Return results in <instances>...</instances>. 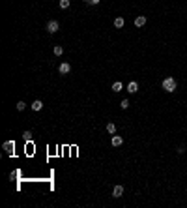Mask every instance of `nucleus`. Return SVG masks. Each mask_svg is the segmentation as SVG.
<instances>
[{
	"instance_id": "7",
	"label": "nucleus",
	"mask_w": 187,
	"mask_h": 208,
	"mask_svg": "<svg viewBox=\"0 0 187 208\" xmlns=\"http://www.w3.org/2000/svg\"><path fill=\"white\" fill-rule=\"evenodd\" d=\"M127 92H129V94H137V92H139V83H137V81H129Z\"/></svg>"
},
{
	"instance_id": "13",
	"label": "nucleus",
	"mask_w": 187,
	"mask_h": 208,
	"mask_svg": "<svg viewBox=\"0 0 187 208\" xmlns=\"http://www.w3.org/2000/svg\"><path fill=\"white\" fill-rule=\"evenodd\" d=\"M124 23H125L124 17H116V19H114V26H116V28H122V26H124Z\"/></svg>"
},
{
	"instance_id": "15",
	"label": "nucleus",
	"mask_w": 187,
	"mask_h": 208,
	"mask_svg": "<svg viewBox=\"0 0 187 208\" xmlns=\"http://www.w3.org/2000/svg\"><path fill=\"white\" fill-rule=\"evenodd\" d=\"M25 109H26L25 101H17V111H25Z\"/></svg>"
},
{
	"instance_id": "10",
	"label": "nucleus",
	"mask_w": 187,
	"mask_h": 208,
	"mask_svg": "<svg viewBox=\"0 0 187 208\" xmlns=\"http://www.w3.org/2000/svg\"><path fill=\"white\" fill-rule=\"evenodd\" d=\"M52 53H54V56H62V54H64V47L62 45H54Z\"/></svg>"
},
{
	"instance_id": "8",
	"label": "nucleus",
	"mask_w": 187,
	"mask_h": 208,
	"mask_svg": "<svg viewBox=\"0 0 187 208\" xmlns=\"http://www.w3.org/2000/svg\"><path fill=\"white\" fill-rule=\"evenodd\" d=\"M144 25H146V15H139V17L135 19V26L140 28V26H144Z\"/></svg>"
},
{
	"instance_id": "2",
	"label": "nucleus",
	"mask_w": 187,
	"mask_h": 208,
	"mask_svg": "<svg viewBox=\"0 0 187 208\" xmlns=\"http://www.w3.org/2000/svg\"><path fill=\"white\" fill-rule=\"evenodd\" d=\"M58 30H60V23H58L56 19H52V21H49V23H47V32H49V34H56Z\"/></svg>"
},
{
	"instance_id": "17",
	"label": "nucleus",
	"mask_w": 187,
	"mask_h": 208,
	"mask_svg": "<svg viewBox=\"0 0 187 208\" xmlns=\"http://www.w3.org/2000/svg\"><path fill=\"white\" fill-rule=\"evenodd\" d=\"M23 139H25V141H32V131H25V133H23Z\"/></svg>"
},
{
	"instance_id": "12",
	"label": "nucleus",
	"mask_w": 187,
	"mask_h": 208,
	"mask_svg": "<svg viewBox=\"0 0 187 208\" xmlns=\"http://www.w3.org/2000/svg\"><path fill=\"white\" fill-rule=\"evenodd\" d=\"M107 131H109L111 135H114V133H116V124H114V122H109V124H107Z\"/></svg>"
},
{
	"instance_id": "18",
	"label": "nucleus",
	"mask_w": 187,
	"mask_h": 208,
	"mask_svg": "<svg viewBox=\"0 0 187 208\" xmlns=\"http://www.w3.org/2000/svg\"><path fill=\"white\" fill-rule=\"evenodd\" d=\"M84 2H86L88 6H97V4L101 2V0H84Z\"/></svg>"
},
{
	"instance_id": "3",
	"label": "nucleus",
	"mask_w": 187,
	"mask_h": 208,
	"mask_svg": "<svg viewBox=\"0 0 187 208\" xmlns=\"http://www.w3.org/2000/svg\"><path fill=\"white\" fill-rule=\"evenodd\" d=\"M13 148H15V141H6V143L2 145V150L6 152V154L13 156Z\"/></svg>"
},
{
	"instance_id": "14",
	"label": "nucleus",
	"mask_w": 187,
	"mask_h": 208,
	"mask_svg": "<svg viewBox=\"0 0 187 208\" xmlns=\"http://www.w3.org/2000/svg\"><path fill=\"white\" fill-rule=\"evenodd\" d=\"M58 4H60V8H62V9H68V8H69V4H71V0H60Z\"/></svg>"
},
{
	"instance_id": "11",
	"label": "nucleus",
	"mask_w": 187,
	"mask_h": 208,
	"mask_svg": "<svg viewBox=\"0 0 187 208\" xmlns=\"http://www.w3.org/2000/svg\"><path fill=\"white\" fill-rule=\"evenodd\" d=\"M111 88H112L114 92H120V90L124 88V84H122V81H114V83H112V86H111Z\"/></svg>"
},
{
	"instance_id": "4",
	"label": "nucleus",
	"mask_w": 187,
	"mask_h": 208,
	"mask_svg": "<svg viewBox=\"0 0 187 208\" xmlns=\"http://www.w3.org/2000/svg\"><path fill=\"white\" fill-rule=\"evenodd\" d=\"M69 71H71V64H69V62H62L60 68H58V73H60V75H68Z\"/></svg>"
},
{
	"instance_id": "16",
	"label": "nucleus",
	"mask_w": 187,
	"mask_h": 208,
	"mask_svg": "<svg viewBox=\"0 0 187 208\" xmlns=\"http://www.w3.org/2000/svg\"><path fill=\"white\" fill-rule=\"evenodd\" d=\"M129 107V100H122L120 101V109H127Z\"/></svg>"
},
{
	"instance_id": "9",
	"label": "nucleus",
	"mask_w": 187,
	"mask_h": 208,
	"mask_svg": "<svg viewBox=\"0 0 187 208\" xmlns=\"http://www.w3.org/2000/svg\"><path fill=\"white\" fill-rule=\"evenodd\" d=\"M41 109H43V101L41 100H36V101H32V111H41Z\"/></svg>"
},
{
	"instance_id": "19",
	"label": "nucleus",
	"mask_w": 187,
	"mask_h": 208,
	"mask_svg": "<svg viewBox=\"0 0 187 208\" xmlns=\"http://www.w3.org/2000/svg\"><path fill=\"white\" fill-rule=\"evenodd\" d=\"M21 176V171H13L12 174H9V178H19Z\"/></svg>"
},
{
	"instance_id": "5",
	"label": "nucleus",
	"mask_w": 187,
	"mask_h": 208,
	"mask_svg": "<svg viewBox=\"0 0 187 208\" xmlns=\"http://www.w3.org/2000/svg\"><path fill=\"white\" fill-rule=\"evenodd\" d=\"M111 145H112L114 148H116V146H122V145H124V137L114 133V135H112V139H111Z\"/></svg>"
},
{
	"instance_id": "6",
	"label": "nucleus",
	"mask_w": 187,
	"mask_h": 208,
	"mask_svg": "<svg viewBox=\"0 0 187 208\" xmlns=\"http://www.w3.org/2000/svg\"><path fill=\"white\" fill-rule=\"evenodd\" d=\"M124 195V186H114V188H112V197H114V199H120V197H122Z\"/></svg>"
},
{
	"instance_id": "20",
	"label": "nucleus",
	"mask_w": 187,
	"mask_h": 208,
	"mask_svg": "<svg viewBox=\"0 0 187 208\" xmlns=\"http://www.w3.org/2000/svg\"><path fill=\"white\" fill-rule=\"evenodd\" d=\"M176 152H178V154H185V146H183V145L178 146V150H176Z\"/></svg>"
},
{
	"instance_id": "1",
	"label": "nucleus",
	"mask_w": 187,
	"mask_h": 208,
	"mask_svg": "<svg viewBox=\"0 0 187 208\" xmlns=\"http://www.w3.org/2000/svg\"><path fill=\"white\" fill-rule=\"evenodd\" d=\"M161 86H163V90L165 92H176V88H178V83H176V79L174 77H165L163 79V83H161Z\"/></svg>"
}]
</instances>
